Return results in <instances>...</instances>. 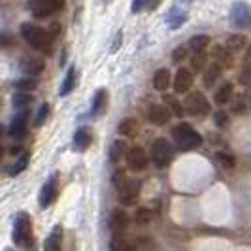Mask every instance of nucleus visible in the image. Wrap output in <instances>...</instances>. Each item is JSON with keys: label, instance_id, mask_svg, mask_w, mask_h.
<instances>
[{"label": "nucleus", "instance_id": "obj_1", "mask_svg": "<svg viewBox=\"0 0 251 251\" xmlns=\"http://www.w3.org/2000/svg\"><path fill=\"white\" fill-rule=\"evenodd\" d=\"M21 38L25 40L26 44L32 48L34 51L42 53V55H51L53 48H55V40L50 28H44V26H38L34 23H23L21 25Z\"/></svg>", "mask_w": 251, "mask_h": 251}, {"label": "nucleus", "instance_id": "obj_2", "mask_svg": "<svg viewBox=\"0 0 251 251\" xmlns=\"http://www.w3.org/2000/svg\"><path fill=\"white\" fill-rule=\"evenodd\" d=\"M172 140L176 144V150L181 151V153L199 150L204 144L202 134L187 121H179L177 125L172 126Z\"/></svg>", "mask_w": 251, "mask_h": 251}, {"label": "nucleus", "instance_id": "obj_3", "mask_svg": "<svg viewBox=\"0 0 251 251\" xmlns=\"http://www.w3.org/2000/svg\"><path fill=\"white\" fill-rule=\"evenodd\" d=\"M174 157H176V144H172L170 140L161 136V138H155L151 142L150 159L157 168H161V170L168 168L174 161Z\"/></svg>", "mask_w": 251, "mask_h": 251}, {"label": "nucleus", "instance_id": "obj_4", "mask_svg": "<svg viewBox=\"0 0 251 251\" xmlns=\"http://www.w3.org/2000/svg\"><path fill=\"white\" fill-rule=\"evenodd\" d=\"M13 244L19 248H32L34 230H32V217L26 212H19L13 219Z\"/></svg>", "mask_w": 251, "mask_h": 251}, {"label": "nucleus", "instance_id": "obj_5", "mask_svg": "<svg viewBox=\"0 0 251 251\" xmlns=\"http://www.w3.org/2000/svg\"><path fill=\"white\" fill-rule=\"evenodd\" d=\"M59 189H61V174L59 172H51L48 179L44 181V185L40 189L38 195V204L42 210L50 208L51 204H55V201L59 199Z\"/></svg>", "mask_w": 251, "mask_h": 251}, {"label": "nucleus", "instance_id": "obj_6", "mask_svg": "<svg viewBox=\"0 0 251 251\" xmlns=\"http://www.w3.org/2000/svg\"><path fill=\"white\" fill-rule=\"evenodd\" d=\"M64 4H66V0H28L26 10L36 19H48L57 12H61Z\"/></svg>", "mask_w": 251, "mask_h": 251}, {"label": "nucleus", "instance_id": "obj_7", "mask_svg": "<svg viewBox=\"0 0 251 251\" xmlns=\"http://www.w3.org/2000/svg\"><path fill=\"white\" fill-rule=\"evenodd\" d=\"M210 110H212V104L201 91L191 93L185 99V113L193 115V117H206L210 113Z\"/></svg>", "mask_w": 251, "mask_h": 251}, {"label": "nucleus", "instance_id": "obj_8", "mask_svg": "<svg viewBox=\"0 0 251 251\" xmlns=\"http://www.w3.org/2000/svg\"><path fill=\"white\" fill-rule=\"evenodd\" d=\"M230 25L238 30L251 28V6L244 0H238L230 8Z\"/></svg>", "mask_w": 251, "mask_h": 251}, {"label": "nucleus", "instance_id": "obj_9", "mask_svg": "<svg viewBox=\"0 0 251 251\" xmlns=\"http://www.w3.org/2000/svg\"><path fill=\"white\" fill-rule=\"evenodd\" d=\"M125 161H126V168L130 172H144L150 164V159H148V153L142 146H132L128 148L125 155Z\"/></svg>", "mask_w": 251, "mask_h": 251}, {"label": "nucleus", "instance_id": "obj_10", "mask_svg": "<svg viewBox=\"0 0 251 251\" xmlns=\"http://www.w3.org/2000/svg\"><path fill=\"white\" fill-rule=\"evenodd\" d=\"M172 115H174L172 110L164 102L163 104L161 102H153V104H150V108H148V121L155 126L168 125V121L172 119Z\"/></svg>", "mask_w": 251, "mask_h": 251}, {"label": "nucleus", "instance_id": "obj_11", "mask_svg": "<svg viewBox=\"0 0 251 251\" xmlns=\"http://www.w3.org/2000/svg\"><path fill=\"white\" fill-rule=\"evenodd\" d=\"M19 72L26 75H40L46 70V59L38 55H25L19 59Z\"/></svg>", "mask_w": 251, "mask_h": 251}, {"label": "nucleus", "instance_id": "obj_12", "mask_svg": "<svg viewBox=\"0 0 251 251\" xmlns=\"http://www.w3.org/2000/svg\"><path fill=\"white\" fill-rule=\"evenodd\" d=\"M140 191H142V181H140V179H128L125 185L117 191L119 202H121L123 206H132L134 202L138 201Z\"/></svg>", "mask_w": 251, "mask_h": 251}, {"label": "nucleus", "instance_id": "obj_13", "mask_svg": "<svg viewBox=\"0 0 251 251\" xmlns=\"http://www.w3.org/2000/svg\"><path fill=\"white\" fill-rule=\"evenodd\" d=\"M26 117H28V110H21L12 117L10 126H8V134L13 140H25L26 136Z\"/></svg>", "mask_w": 251, "mask_h": 251}, {"label": "nucleus", "instance_id": "obj_14", "mask_svg": "<svg viewBox=\"0 0 251 251\" xmlns=\"http://www.w3.org/2000/svg\"><path fill=\"white\" fill-rule=\"evenodd\" d=\"M172 85H174V93L176 95H185V93H189L191 87H193V72H191V68L179 66L176 70Z\"/></svg>", "mask_w": 251, "mask_h": 251}, {"label": "nucleus", "instance_id": "obj_15", "mask_svg": "<svg viewBox=\"0 0 251 251\" xmlns=\"http://www.w3.org/2000/svg\"><path fill=\"white\" fill-rule=\"evenodd\" d=\"M93 130L89 126L81 125L75 128L74 132V138H72V150L75 153H85V151L91 148V142H93Z\"/></svg>", "mask_w": 251, "mask_h": 251}, {"label": "nucleus", "instance_id": "obj_16", "mask_svg": "<svg viewBox=\"0 0 251 251\" xmlns=\"http://www.w3.org/2000/svg\"><path fill=\"white\" fill-rule=\"evenodd\" d=\"M108 100H110L108 89L100 87L95 93L93 102H91V117H93V119H100L102 115L106 113V110H108Z\"/></svg>", "mask_w": 251, "mask_h": 251}, {"label": "nucleus", "instance_id": "obj_17", "mask_svg": "<svg viewBox=\"0 0 251 251\" xmlns=\"http://www.w3.org/2000/svg\"><path fill=\"white\" fill-rule=\"evenodd\" d=\"M128 225H130V217L123 208H115L108 217V226L113 232H123L128 228Z\"/></svg>", "mask_w": 251, "mask_h": 251}, {"label": "nucleus", "instance_id": "obj_18", "mask_svg": "<svg viewBox=\"0 0 251 251\" xmlns=\"http://www.w3.org/2000/svg\"><path fill=\"white\" fill-rule=\"evenodd\" d=\"M187 17H189L187 12L179 4H176V6L170 8V12L166 13V25H168L170 30H176V28H179V26L187 21Z\"/></svg>", "mask_w": 251, "mask_h": 251}, {"label": "nucleus", "instance_id": "obj_19", "mask_svg": "<svg viewBox=\"0 0 251 251\" xmlns=\"http://www.w3.org/2000/svg\"><path fill=\"white\" fill-rule=\"evenodd\" d=\"M63 236H64V226L63 225H55L50 230L48 238L44 242V250L48 251H59L63 246Z\"/></svg>", "mask_w": 251, "mask_h": 251}, {"label": "nucleus", "instance_id": "obj_20", "mask_svg": "<svg viewBox=\"0 0 251 251\" xmlns=\"http://www.w3.org/2000/svg\"><path fill=\"white\" fill-rule=\"evenodd\" d=\"M75 81H77V68H75L74 64H72V66L66 70L63 83H61V87H59V97H61V99L68 97V95L74 91V89H75Z\"/></svg>", "mask_w": 251, "mask_h": 251}, {"label": "nucleus", "instance_id": "obj_21", "mask_svg": "<svg viewBox=\"0 0 251 251\" xmlns=\"http://www.w3.org/2000/svg\"><path fill=\"white\" fill-rule=\"evenodd\" d=\"M232 95H234V83H232V81H223V83L217 87V91H215L214 102L217 106H225V104L230 102Z\"/></svg>", "mask_w": 251, "mask_h": 251}, {"label": "nucleus", "instance_id": "obj_22", "mask_svg": "<svg viewBox=\"0 0 251 251\" xmlns=\"http://www.w3.org/2000/svg\"><path fill=\"white\" fill-rule=\"evenodd\" d=\"M221 74H223V66L219 63H212L206 66V70H204V75H202V83H204V87H214L215 81L221 77Z\"/></svg>", "mask_w": 251, "mask_h": 251}, {"label": "nucleus", "instance_id": "obj_23", "mask_svg": "<svg viewBox=\"0 0 251 251\" xmlns=\"http://www.w3.org/2000/svg\"><path fill=\"white\" fill-rule=\"evenodd\" d=\"M172 83V75L168 68H159L155 74H153V89L159 91V93H166V89L170 87Z\"/></svg>", "mask_w": 251, "mask_h": 251}, {"label": "nucleus", "instance_id": "obj_24", "mask_svg": "<svg viewBox=\"0 0 251 251\" xmlns=\"http://www.w3.org/2000/svg\"><path fill=\"white\" fill-rule=\"evenodd\" d=\"M32 102H34V95H32L30 91H17L12 97V104L17 112H21V110H30Z\"/></svg>", "mask_w": 251, "mask_h": 251}, {"label": "nucleus", "instance_id": "obj_25", "mask_svg": "<svg viewBox=\"0 0 251 251\" xmlns=\"http://www.w3.org/2000/svg\"><path fill=\"white\" fill-rule=\"evenodd\" d=\"M212 57H214L215 63H219L223 68H230L234 63V57H232V51L228 50L226 46H215L212 51Z\"/></svg>", "mask_w": 251, "mask_h": 251}, {"label": "nucleus", "instance_id": "obj_26", "mask_svg": "<svg viewBox=\"0 0 251 251\" xmlns=\"http://www.w3.org/2000/svg\"><path fill=\"white\" fill-rule=\"evenodd\" d=\"M28 163H30V153H28V151H23V153L12 163V166L6 170L8 176L15 177V176H19V174H23L26 170V166H28Z\"/></svg>", "mask_w": 251, "mask_h": 251}, {"label": "nucleus", "instance_id": "obj_27", "mask_svg": "<svg viewBox=\"0 0 251 251\" xmlns=\"http://www.w3.org/2000/svg\"><path fill=\"white\" fill-rule=\"evenodd\" d=\"M117 132L121 136H126V138H134L138 134V121L134 117H125L117 126Z\"/></svg>", "mask_w": 251, "mask_h": 251}, {"label": "nucleus", "instance_id": "obj_28", "mask_svg": "<svg viewBox=\"0 0 251 251\" xmlns=\"http://www.w3.org/2000/svg\"><path fill=\"white\" fill-rule=\"evenodd\" d=\"M126 151H128V146H126L125 140H115L112 146H110V163L112 164H117L123 157L126 155Z\"/></svg>", "mask_w": 251, "mask_h": 251}, {"label": "nucleus", "instance_id": "obj_29", "mask_svg": "<svg viewBox=\"0 0 251 251\" xmlns=\"http://www.w3.org/2000/svg\"><path fill=\"white\" fill-rule=\"evenodd\" d=\"M163 0H132L130 4V12L142 13V12H155L161 6Z\"/></svg>", "mask_w": 251, "mask_h": 251}, {"label": "nucleus", "instance_id": "obj_30", "mask_svg": "<svg viewBox=\"0 0 251 251\" xmlns=\"http://www.w3.org/2000/svg\"><path fill=\"white\" fill-rule=\"evenodd\" d=\"M210 42H212V38L208 36V34H197V36L189 38V50L191 53H199V51H206L210 48Z\"/></svg>", "mask_w": 251, "mask_h": 251}, {"label": "nucleus", "instance_id": "obj_31", "mask_svg": "<svg viewBox=\"0 0 251 251\" xmlns=\"http://www.w3.org/2000/svg\"><path fill=\"white\" fill-rule=\"evenodd\" d=\"M163 102L172 110V113L176 115V117H183V113H185V106H181V102L177 100L176 93L174 95H170V93H163Z\"/></svg>", "mask_w": 251, "mask_h": 251}, {"label": "nucleus", "instance_id": "obj_32", "mask_svg": "<svg viewBox=\"0 0 251 251\" xmlns=\"http://www.w3.org/2000/svg\"><path fill=\"white\" fill-rule=\"evenodd\" d=\"M110 250H113V251H132V250H136V246H134L132 242H128L125 236H121V234L117 232V234L112 238V242H110Z\"/></svg>", "mask_w": 251, "mask_h": 251}, {"label": "nucleus", "instance_id": "obj_33", "mask_svg": "<svg viewBox=\"0 0 251 251\" xmlns=\"http://www.w3.org/2000/svg\"><path fill=\"white\" fill-rule=\"evenodd\" d=\"M208 66V53L206 51H199L191 55V70L195 72H204Z\"/></svg>", "mask_w": 251, "mask_h": 251}, {"label": "nucleus", "instance_id": "obj_34", "mask_svg": "<svg viewBox=\"0 0 251 251\" xmlns=\"http://www.w3.org/2000/svg\"><path fill=\"white\" fill-rule=\"evenodd\" d=\"M13 87L17 89V91H34V89L38 87V79L36 75H26L25 77H19V79H15L13 81Z\"/></svg>", "mask_w": 251, "mask_h": 251}, {"label": "nucleus", "instance_id": "obj_35", "mask_svg": "<svg viewBox=\"0 0 251 251\" xmlns=\"http://www.w3.org/2000/svg\"><path fill=\"white\" fill-rule=\"evenodd\" d=\"M246 44H248V38L244 36V34H230V36L225 40V46L232 51V53L244 50V48H246Z\"/></svg>", "mask_w": 251, "mask_h": 251}, {"label": "nucleus", "instance_id": "obj_36", "mask_svg": "<svg viewBox=\"0 0 251 251\" xmlns=\"http://www.w3.org/2000/svg\"><path fill=\"white\" fill-rule=\"evenodd\" d=\"M215 161L221 164L223 168H234V164H236L234 155L228 153V151H217V153H215Z\"/></svg>", "mask_w": 251, "mask_h": 251}, {"label": "nucleus", "instance_id": "obj_37", "mask_svg": "<svg viewBox=\"0 0 251 251\" xmlns=\"http://www.w3.org/2000/svg\"><path fill=\"white\" fill-rule=\"evenodd\" d=\"M134 223H138V225L146 226L151 223V210L150 208H146V206H140L136 208V212H134Z\"/></svg>", "mask_w": 251, "mask_h": 251}, {"label": "nucleus", "instance_id": "obj_38", "mask_svg": "<svg viewBox=\"0 0 251 251\" xmlns=\"http://www.w3.org/2000/svg\"><path fill=\"white\" fill-rule=\"evenodd\" d=\"M48 115H50V104H48V102H44V104H40V108H38V112H36V115H34L32 125L36 126V128H40V126L46 123Z\"/></svg>", "mask_w": 251, "mask_h": 251}, {"label": "nucleus", "instance_id": "obj_39", "mask_svg": "<svg viewBox=\"0 0 251 251\" xmlns=\"http://www.w3.org/2000/svg\"><path fill=\"white\" fill-rule=\"evenodd\" d=\"M238 81H240V85H244V87H251V61L242 66Z\"/></svg>", "mask_w": 251, "mask_h": 251}, {"label": "nucleus", "instance_id": "obj_40", "mask_svg": "<svg viewBox=\"0 0 251 251\" xmlns=\"http://www.w3.org/2000/svg\"><path fill=\"white\" fill-rule=\"evenodd\" d=\"M214 123L217 128H225V126H228V123H230V117H228V113H226L225 110H217V112L214 113Z\"/></svg>", "mask_w": 251, "mask_h": 251}, {"label": "nucleus", "instance_id": "obj_41", "mask_svg": "<svg viewBox=\"0 0 251 251\" xmlns=\"http://www.w3.org/2000/svg\"><path fill=\"white\" fill-rule=\"evenodd\" d=\"M126 181H128V177H126L125 170H121V168H119V170H115V172H113L112 183H113V187L117 189V191H119V189L123 187V185H125Z\"/></svg>", "mask_w": 251, "mask_h": 251}, {"label": "nucleus", "instance_id": "obj_42", "mask_svg": "<svg viewBox=\"0 0 251 251\" xmlns=\"http://www.w3.org/2000/svg\"><path fill=\"white\" fill-rule=\"evenodd\" d=\"M189 57V46H177L176 50L172 51V61L179 64L181 61H185Z\"/></svg>", "mask_w": 251, "mask_h": 251}, {"label": "nucleus", "instance_id": "obj_43", "mask_svg": "<svg viewBox=\"0 0 251 251\" xmlns=\"http://www.w3.org/2000/svg\"><path fill=\"white\" fill-rule=\"evenodd\" d=\"M246 59H248V61H251V46L246 50Z\"/></svg>", "mask_w": 251, "mask_h": 251}]
</instances>
